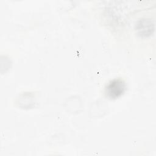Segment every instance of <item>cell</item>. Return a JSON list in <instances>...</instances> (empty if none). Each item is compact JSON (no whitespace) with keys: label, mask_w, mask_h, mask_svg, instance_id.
I'll return each instance as SVG.
<instances>
[{"label":"cell","mask_w":156,"mask_h":156,"mask_svg":"<svg viewBox=\"0 0 156 156\" xmlns=\"http://www.w3.org/2000/svg\"><path fill=\"white\" fill-rule=\"evenodd\" d=\"M126 90V83L121 79H115L111 80L105 88L107 96L111 99H115L121 96Z\"/></svg>","instance_id":"cell-1"}]
</instances>
